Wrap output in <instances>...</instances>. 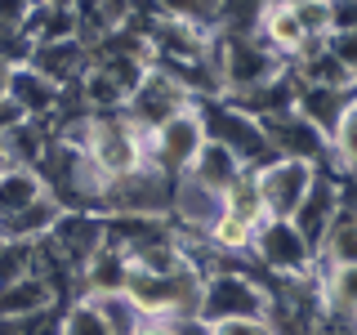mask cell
Masks as SVG:
<instances>
[{"mask_svg": "<svg viewBox=\"0 0 357 335\" xmlns=\"http://www.w3.org/2000/svg\"><path fill=\"white\" fill-rule=\"evenodd\" d=\"M31 50H36V45H31L22 22H0V63L22 67V63H31Z\"/></svg>", "mask_w": 357, "mask_h": 335, "instance_id": "cell-31", "label": "cell"}, {"mask_svg": "<svg viewBox=\"0 0 357 335\" xmlns=\"http://www.w3.org/2000/svg\"><path fill=\"white\" fill-rule=\"evenodd\" d=\"M54 304H59V295L40 273H27L18 282L0 286V318H27V313H45Z\"/></svg>", "mask_w": 357, "mask_h": 335, "instance_id": "cell-22", "label": "cell"}, {"mask_svg": "<svg viewBox=\"0 0 357 335\" xmlns=\"http://www.w3.org/2000/svg\"><path fill=\"white\" fill-rule=\"evenodd\" d=\"M45 5H63V9H72V5H76V0H45Z\"/></svg>", "mask_w": 357, "mask_h": 335, "instance_id": "cell-37", "label": "cell"}, {"mask_svg": "<svg viewBox=\"0 0 357 335\" xmlns=\"http://www.w3.org/2000/svg\"><path fill=\"white\" fill-rule=\"evenodd\" d=\"M5 165H9V156H5V148H0V174H5Z\"/></svg>", "mask_w": 357, "mask_h": 335, "instance_id": "cell-38", "label": "cell"}, {"mask_svg": "<svg viewBox=\"0 0 357 335\" xmlns=\"http://www.w3.org/2000/svg\"><path fill=\"white\" fill-rule=\"evenodd\" d=\"M27 27V36H31V45H50V40H72L76 36V14L72 9H63V5H40L31 9V18L22 22Z\"/></svg>", "mask_w": 357, "mask_h": 335, "instance_id": "cell-28", "label": "cell"}, {"mask_svg": "<svg viewBox=\"0 0 357 335\" xmlns=\"http://www.w3.org/2000/svg\"><path fill=\"white\" fill-rule=\"evenodd\" d=\"M282 5H304V0H282Z\"/></svg>", "mask_w": 357, "mask_h": 335, "instance_id": "cell-39", "label": "cell"}, {"mask_svg": "<svg viewBox=\"0 0 357 335\" xmlns=\"http://www.w3.org/2000/svg\"><path fill=\"white\" fill-rule=\"evenodd\" d=\"M210 67H215V81H219V98H241L290 72V63L268 40L223 36V31H215V40H210Z\"/></svg>", "mask_w": 357, "mask_h": 335, "instance_id": "cell-2", "label": "cell"}, {"mask_svg": "<svg viewBox=\"0 0 357 335\" xmlns=\"http://www.w3.org/2000/svg\"><path fill=\"white\" fill-rule=\"evenodd\" d=\"M206 148V121H201V107H183L178 117H170L161 130L148 134V161L156 170H165L170 179L188 174V165L197 161V152Z\"/></svg>", "mask_w": 357, "mask_h": 335, "instance_id": "cell-9", "label": "cell"}, {"mask_svg": "<svg viewBox=\"0 0 357 335\" xmlns=\"http://www.w3.org/2000/svg\"><path fill=\"white\" fill-rule=\"evenodd\" d=\"M331 31H357V0H326Z\"/></svg>", "mask_w": 357, "mask_h": 335, "instance_id": "cell-33", "label": "cell"}, {"mask_svg": "<svg viewBox=\"0 0 357 335\" xmlns=\"http://www.w3.org/2000/svg\"><path fill=\"white\" fill-rule=\"evenodd\" d=\"M126 286H130V255L103 241L94 251V260L81 268V295L112 299V295H126Z\"/></svg>", "mask_w": 357, "mask_h": 335, "instance_id": "cell-16", "label": "cell"}, {"mask_svg": "<svg viewBox=\"0 0 357 335\" xmlns=\"http://www.w3.org/2000/svg\"><path fill=\"white\" fill-rule=\"evenodd\" d=\"M40 0H0V22H27Z\"/></svg>", "mask_w": 357, "mask_h": 335, "instance_id": "cell-34", "label": "cell"}, {"mask_svg": "<svg viewBox=\"0 0 357 335\" xmlns=\"http://www.w3.org/2000/svg\"><path fill=\"white\" fill-rule=\"evenodd\" d=\"M5 94L14 98V107L22 112V117H36V121L54 117V112H59V103H63V89L54 85L50 76H40L31 63H22V67H14V72H9Z\"/></svg>", "mask_w": 357, "mask_h": 335, "instance_id": "cell-15", "label": "cell"}, {"mask_svg": "<svg viewBox=\"0 0 357 335\" xmlns=\"http://www.w3.org/2000/svg\"><path fill=\"white\" fill-rule=\"evenodd\" d=\"M139 335H178V327H174L170 318H143Z\"/></svg>", "mask_w": 357, "mask_h": 335, "instance_id": "cell-35", "label": "cell"}, {"mask_svg": "<svg viewBox=\"0 0 357 335\" xmlns=\"http://www.w3.org/2000/svg\"><path fill=\"white\" fill-rule=\"evenodd\" d=\"M223 215V197L201 188L192 174H178L174 179V193H170V223H178L183 237H210V228Z\"/></svg>", "mask_w": 357, "mask_h": 335, "instance_id": "cell-12", "label": "cell"}, {"mask_svg": "<svg viewBox=\"0 0 357 335\" xmlns=\"http://www.w3.org/2000/svg\"><path fill=\"white\" fill-rule=\"evenodd\" d=\"M210 335H277L268 318H232V322H206Z\"/></svg>", "mask_w": 357, "mask_h": 335, "instance_id": "cell-32", "label": "cell"}, {"mask_svg": "<svg viewBox=\"0 0 357 335\" xmlns=\"http://www.w3.org/2000/svg\"><path fill=\"white\" fill-rule=\"evenodd\" d=\"M331 161L340 174H357V98L344 107L340 126L331 130Z\"/></svg>", "mask_w": 357, "mask_h": 335, "instance_id": "cell-30", "label": "cell"}, {"mask_svg": "<svg viewBox=\"0 0 357 335\" xmlns=\"http://www.w3.org/2000/svg\"><path fill=\"white\" fill-rule=\"evenodd\" d=\"M59 335H112L103 304L89 295H76L72 304H63L59 308Z\"/></svg>", "mask_w": 357, "mask_h": 335, "instance_id": "cell-29", "label": "cell"}, {"mask_svg": "<svg viewBox=\"0 0 357 335\" xmlns=\"http://www.w3.org/2000/svg\"><path fill=\"white\" fill-rule=\"evenodd\" d=\"M353 335H357V327H353Z\"/></svg>", "mask_w": 357, "mask_h": 335, "instance_id": "cell-40", "label": "cell"}, {"mask_svg": "<svg viewBox=\"0 0 357 335\" xmlns=\"http://www.w3.org/2000/svg\"><path fill=\"white\" fill-rule=\"evenodd\" d=\"M201 322H232V318H268V286L241 268H210L201 286Z\"/></svg>", "mask_w": 357, "mask_h": 335, "instance_id": "cell-4", "label": "cell"}, {"mask_svg": "<svg viewBox=\"0 0 357 335\" xmlns=\"http://www.w3.org/2000/svg\"><path fill=\"white\" fill-rule=\"evenodd\" d=\"M89 45L85 40H50V45H36L31 50V67H36L40 76H50L59 89H72L81 76L89 72Z\"/></svg>", "mask_w": 357, "mask_h": 335, "instance_id": "cell-14", "label": "cell"}, {"mask_svg": "<svg viewBox=\"0 0 357 335\" xmlns=\"http://www.w3.org/2000/svg\"><path fill=\"white\" fill-rule=\"evenodd\" d=\"M259 40H268L277 54L290 63V59H299V54L308 50V31H304V22H299L295 14V5H282V0H273V5L264 9V18H259V31H255Z\"/></svg>", "mask_w": 357, "mask_h": 335, "instance_id": "cell-18", "label": "cell"}, {"mask_svg": "<svg viewBox=\"0 0 357 335\" xmlns=\"http://www.w3.org/2000/svg\"><path fill=\"white\" fill-rule=\"evenodd\" d=\"M170 193H174V179L148 161L121 179H107L98 215H161V219H170Z\"/></svg>", "mask_w": 357, "mask_h": 335, "instance_id": "cell-7", "label": "cell"}, {"mask_svg": "<svg viewBox=\"0 0 357 335\" xmlns=\"http://www.w3.org/2000/svg\"><path fill=\"white\" fill-rule=\"evenodd\" d=\"M317 286H321V308L335 313V318L357 322V264L353 268H321Z\"/></svg>", "mask_w": 357, "mask_h": 335, "instance_id": "cell-26", "label": "cell"}, {"mask_svg": "<svg viewBox=\"0 0 357 335\" xmlns=\"http://www.w3.org/2000/svg\"><path fill=\"white\" fill-rule=\"evenodd\" d=\"M290 76L299 85H326V89H357V76L326 50V40H308L299 59H290Z\"/></svg>", "mask_w": 357, "mask_h": 335, "instance_id": "cell-17", "label": "cell"}, {"mask_svg": "<svg viewBox=\"0 0 357 335\" xmlns=\"http://www.w3.org/2000/svg\"><path fill=\"white\" fill-rule=\"evenodd\" d=\"M295 89L299 81L295 76H277V81H268L259 89H250V94H241V98H228V103H237L245 117H255V121H264V117H282V112L295 107Z\"/></svg>", "mask_w": 357, "mask_h": 335, "instance_id": "cell-24", "label": "cell"}, {"mask_svg": "<svg viewBox=\"0 0 357 335\" xmlns=\"http://www.w3.org/2000/svg\"><path fill=\"white\" fill-rule=\"evenodd\" d=\"M255 264L264 268V277H317V251L304 241V232L290 219H264L255 228L250 241Z\"/></svg>", "mask_w": 357, "mask_h": 335, "instance_id": "cell-6", "label": "cell"}, {"mask_svg": "<svg viewBox=\"0 0 357 335\" xmlns=\"http://www.w3.org/2000/svg\"><path fill=\"white\" fill-rule=\"evenodd\" d=\"M197 107H201V121H206V139L223 143V148L245 165V174H255L259 165L277 161V152L268 148V139H264V126L255 117H245L237 103H228V98H206V103H197Z\"/></svg>", "mask_w": 357, "mask_h": 335, "instance_id": "cell-5", "label": "cell"}, {"mask_svg": "<svg viewBox=\"0 0 357 335\" xmlns=\"http://www.w3.org/2000/svg\"><path fill=\"white\" fill-rule=\"evenodd\" d=\"M63 139H72L103 179H121V174L139 170V165H148V134L134 130V121L126 112H89Z\"/></svg>", "mask_w": 357, "mask_h": 335, "instance_id": "cell-1", "label": "cell"}, {"mask_svg": "<svg viewBox=\"0 0 357 335\" xmlns=\"http://www.w3.org/2000/svg\"><path fill=\"white\" fill-rule=\"evenodd\" d=\"M264 139L268 148L286 161H304V165H326L331 161V139L321 134L312 121H304L295 107L282 112V117H264Z\"/></svg>", "mask_w": 357, "mask_h": 335, "instance_id": "cell-11", "label": "cell"}, {"mask_svg": "<svg viewBox=\"0 0 357 335\" xmlns=\"http://www.w3.org/2000/svg\"><path fill=\"white\" fill-rule=\"evenodd\" d=\"M357 98V89H326V85H299L295 89V112L304 121H312L321 134L331 139V130L340 126V117H344V107H349Z\"/></svg>", "mask_w": 357, "mask_h": 335, "instance_id": "cell-20", "label": "cell"}, {"mask_svg": "<svg viewBox=\"0 0 357 335\" xmlns=\"http://www.w3.org/2000/svg\"><path fill=\"white\" fill-rule=\"evenodd\" d=\"M353 264H357V215L340 210L331 219L326 237L317 241V273L321 268H353Z\"/></svg>", "mask_w": 357, "mask_h": 335, "instance_id": "cell-23", "label": "cell"}, {"mask_svg": "<svg viewBox=\"0 0 357 335\" xmlns=\"http://www.w3.org/2000/svg\"><path fill=\"white\" fill-rule=\"evenodd\" d=\"M312 174H317V165L286 161V156L259 165V170L250 174V184H255V193H259V201H264V215L268 219H290V215H295V206L304 201Z\"/></svg>", "mask_w": 357, "mask_h": 335, "instance_id": "cell-10", "label": "cell"}, {"mask_svg": "<svg viewBox=\"0 0 357 335\" xmlns=\"http://www.w3.org/2000/svg\"><path fill=\"white\" fill-rule=\"evenodd\" d=\"M335 215H340V184H335L331 165H317V174H312V184H308L304 201L295 206L290 223H295V228L304 232V241L317 251V241L326 237V228H331Z\"/></svg>", "mask_w": 357, "mask_h": 335, "instance_id": "cell-13", "label": "cell"}, {"mask_svg": "<svg viewBox=\"0 0 357 335\" xmlns=\"http://www.w3.org/2000/svg\"><path fill=\"white\" fill-rule=\"evenodd\" d=\"M268 5H273V0H219L215 14H210V31H223V36H255Z\"/></svg>", "mask_w": 357, "mask_h": 335, "instance_id": "cell-27", "label": "cell"}, {"mask_svg": "<svg viewBox=\"0 0 357 335\" xmlns=\"http://www.w3.org/2000/svg\"><path fill=\"white\" fill-rule=\"evenodd\" d=\"M54 139H59V134H54L50 121L22 117L14 130H5V134H0V148H5L9 165H27V170H36V165H40V156L50 152V143H54Z\"/></svg>", "mask_w": 357, "mask_h": 335, "instance_id": "cell-21", "label": "cell"}, {"mask_svg": "<svg viewBox=\"0 0 357 335\" xmlns=\"http://www.w3.org/2000/svg\"><path fill=\"white\" fill-rule=\"evenodd\" d=\"M174 327H178V335H210V327L201 318H174Z\"/></svg>", "mask_w": 357, "mask_h": 335, "instance_id": "cell-36", "label": "cell"}, {"mask_svg": "<svg viewBox=\"0 0 357 335\" xmlns=\"http://www.w3.org/2000/svg\"><path fill=\"white\" fill-rule=\"evenodd\" d=\"M45 197V184L36 170H27V165H5V174H0V223L14 219L18 210H27L31 201Z\"/></svg>", "mask_w": 357, "mask_h": 335, "instance_id": "cell-25", "label": "cell"}, {"mask_svg": "<svg viewBox=\"0 0 357 335\" xmlns=\"http://www.w3.org/2000/svg\"><path fill=\"white\" fill-rule=\"evenodd\" d=\"M188 174L197 179L201 188H210V193H219V197H228L232 188L245 179V165L232 156L223 143H215V139H206V148L197 152V161L188 165Z\"/></svg>", "mask_w": 357, "mask_h": 335, "instance_id": "cell-19", "label": "cell"}, {"mask_svg": "<svg viewBox=\"0 0 357 335\" xmlns=\"http://www.w3.org/2000/svg\"><path fill=\"white\" fill-rule=\"evenodd\" d=\"M201 286H206V268L201 264H178L170 273H143L130 268V286L126 299L139 308V318H197L201 304Z\"/></svg>", "mask_w": 357, "mask_h": 335, "instance_id": "cell-3", "label": "cell"}, {"mask_svg": "<svg viewBox=\"0 0 357 335\" xmlns=\"http://www.w3.org/2000/svg\"><path fill=\"white\" fill-rule=\"evenodd\" d=\"M192 103H197V98L188 94V89L178 85L165 67L152 63L148 72H143V81L130 89V98H126V107H121V112L134 121V130H139V134H152V130H161L170 117H178L183 107H192Z\"/></svg>", "mask_w": 357, "mask_h": 335, "instance_id": "cell-8", "label": "cell"}]
</instances>
